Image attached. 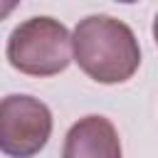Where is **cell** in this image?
<instances>
[{
	"label": "cell",
	"mask_w": 158,
	"mask_h": 158,
	"mask_svg": "<svg viewBox=\"0 0 158 158\" xmlns=\"http://www.w3.org/2000/svg\"><path fill=\"white\" fill-rule=\"evenodd\" d=\"M62 158H121V141L106 116L79 118L62 148Z\"/></svg>",
	"instance_id": "obj_4"
},
{
	"label": "cell",
	"mask_w": 158,
	"mask_h": 158,
	"mask_svg": "<svg viewBox=\"0 0 158 158\" xmlns=\"http://www.w3.org/2000/svg\"><path fill=\"white\" fill-rule=\"evenodd\" d=\"M74 62L99 84H121L141 64V49L133 30L111 15H89L79 20L72 35Z\"/></svg>",
	"instance_id": "obj_1"
},
{
	"label": "cell",
	"mask_w": 158,
	"mask_h": 158,
	"mask_svg": "<svg viewBox=\"0 0 158 158\" xmlns=\"http://www.w3.org/2000/svg\"><path fill=\"white\" fill-rule=\"evenodd\" d=\"M7 62L30 77H54L72 62L74 44L69 30L54 17H30L7 40Z\"/></svg>",
	"instance_id": "obj_2"
},
{
	"label": "cell",
	"mask_w": 158,
	"mask_h": 158,
	"mask_svg": "<svg viewBox=\"0 0 158 158\" xmlns=\"http://www.w3.org/2000/svg\"><path fill=\"white\" fill-rule=\"evenodd\" d=\"M52 136V111L35 96L10 94L0 104V148L10 158L37 156Z\"/></svg>",
	"instance_id": "obj_3"
},
{
	"label": "cell",
	"mask_w": 158,
	"mask_h": 158,
	"mask_svg": "<svg viewBox=\"0 0 158 158\" xmlns=\"http://www.w3.org/2000/svg\"><path fill=\"white\" fill-rule=\"evenodd\" d=\"M153 37H156V44H158V15H156V20H153Z\"/></svg>",
	"instance_id": "obj_5"
}]
</instances>
